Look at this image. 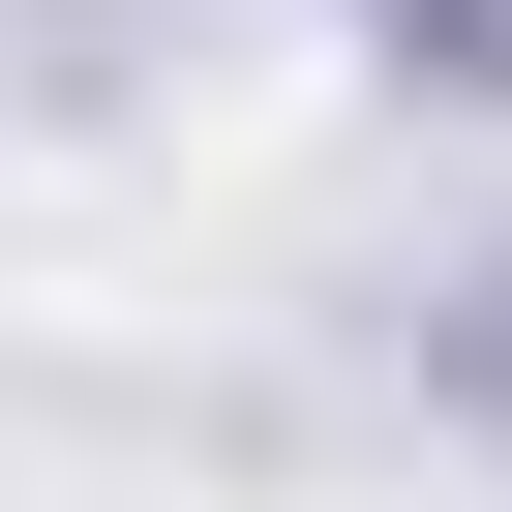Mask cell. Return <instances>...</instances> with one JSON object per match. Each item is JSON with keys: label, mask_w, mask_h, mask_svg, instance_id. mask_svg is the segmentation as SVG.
Masks as SVG:
<instances>
[{"label": "cell", "mask_w": 512, "mask_h": 512, "mask_svg": "<svg viewBox=\"0 0 512 512\" xmlns=\"http://www.w3.org/2000/svg\"><path fill=\"white\" fill-rule=\"evenodd\" d=\"M392 31H452V91H512V0H392Z\"/></svg>", "instance_id": "cell-1"}]
</instances>
